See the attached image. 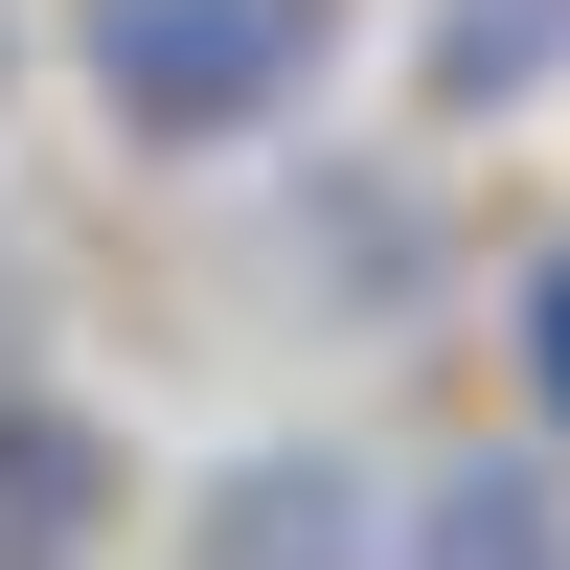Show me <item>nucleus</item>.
<instances>
[{
    "label": "nucleus",
    "mask_w": 570,
    "mask_h": 570,
    "mask_svg": "<svg viewBox=\"0 0 570 570\" xmlns=\"http://www.w3.org/2000/svg\"><path fill=\"white\" fill-rule=\"evenodd\" d=\"M206 570H365V480L343 456H252L206 502Z\"/></svg>",
    "instance_id": "3"
},
{
    "label": "nucleus",
    "mask_w": 570,
    "mask_h": 570,
    "mask_svg": "<svg viewBox=\"0 0 570 570\" xmlns=\"http://www.w3.org/2000/svg\"><path fill=\"white\" fill-rule=\"evenodd\" d=\"M69 69H91L115 137L228 160V137H274L320 69H343V0H69Z\"/></svg>",
    "instance_id": "1"
},
{
    "label": "nucleus",
    "mask_w": 570,
    "mask_h": 570,
    "mask_svg": "<svg viewBox=\"0 0 570 570\" xmlns=\"http://www.w3.org/2000/svg\"><path fill=\"white\" fill-rule=\"evenodd\" d=\"M0 320H23V274H0Z\"/></svg>",
    "instance_id": "7"
},
{
    "label": "nucleus",
    "mask_w": 570,
    "mask_h": 570,
    "mask_svg": "<svg viewBox=\"0 0 570 570\" xmlns=\"http://www.w3.org/2000/svg\"><path fill=\"white\" fill-rule=\"evenodd\" d=\"M389 570H570V502L525 480V456H480V480H434L389 525Z\"/></svg>",
    "instance_id": "4"
},
{
    "label": "nucleus",
    "mask_w": 570,
    "mask_h": 570,
    "mask_svg": "<svg viewBox=\"0 0 570 570\" xmlns=\"http://www.w3.org/2000/svg\"><path fill=\"white\" fill-rule=\"evenodd\" d=\"M115 548V434L69 389H0V570H91Z\"/></svg>",
    "instance_id": "2"
},
{
    "label": "nucleus",
    "mask_w": 570,
    "mask_h": 570,
    "mask_svg": "<svg viewBox=\"0 0 570 570\" xmlns=\"http://www.w3.org/2000/svg\"><path fill=\"white\" fill-rule=\"evenodd\" d=\"M525 389H548V434H570V252L525 274Z\"/></svg>",
    "instance_id": "6"
},
{
    "label": "nucleus",
    "mask_w": 570,
    "mask_h": 570,
    "mask_svg": "<svg viewBox=\"0 0 570 570\" xmlns=\"http://www.w3.org/2000/svg\"><path fill=\"white\" fill-rule=\"evenodd\" d=\"M570 69V0H434V115H525Z\"/></svg>",
    "instance_id": "5"
}]
</instances>
